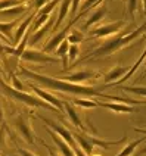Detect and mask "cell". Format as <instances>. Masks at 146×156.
Here are the masks:
<instances>
[{"label":"cell","mask_w":146,"mask_h":156,"mask_svg":"<svg viewBox=\"0 0 146 156\" xmlns=\"http://www.w3.org/2000/svg\"><path fill=\"white\" fill-rule=\"evenodd\" d=\"M18 72L21 75H24L27 78H31L34 80L35 83H40L42 86H44L49 90H53V91H59V93H64V94H71V96H89V97H93V96H97V97H102V99H109V100H114V102H120V103H126V105H146L145 100H137V99H126V97H120V96H114V94H106V93H102L99 91L95 87H89V86H81V84H72V83H68V81H64V80H59V78H53L49 77V75H43V74H38V72H34V71H30L21 66Z\"/></svg>","instance_id":"obj_1"},{"label":"cell","mask_w":146,"mask_h":156,"mask_svg":"<svg viewBox=\"0 0 146 156\" xmlns=\"http://www.w3.org/2000/svg\"><path fill=\"white\" fill-rule=\"evenodd\" d=\"M146 33V21L142 24L140 27L137 28H134L133 31H130L127 34H124V33H120L118 35H114L111 38H108V40H105V43L100 44L99 47H96L93 52H90L87 56L84 58H81V62L84 61H92V59H99V58H105V56H109L112 53L118 52L121 49H124V47H127L131 41H134V40H137L139 37L142 34H145Z\"/></svg>","instance_id":"obj_2"},{"label":"cell","mask_w":146,"mask_h":156,"mask_svg":"<svg viewBox=\"0 0 146 156\" xmlns=\"http://www.w3.org/2000/svg\"><path fill=\"white\" fill-rule=\"evenodd\" d=\"M0 87H2V90H3L6 94L10 96V97H12L13 100H16V102H22V103L28 105V106H31V108H44V109H49V111L58 112V109L53 108V106L49 105L47 102H44V100L38 99V97H34V96L28 94V93H25V91L15 90L13 87H10L9 84H6L2 78H0Z\"/></svg>","instance_id":"obj_3"},{"label":"cell","mask_w":146,"mask_h":156,"mask_svg":"<svg viewBox=\"0 0 146 156\" xmlns=\"http://www.w3.org/2000/svg\"><path fill=\"white\" fill-rule=\"evenodd\" d=\"M62 103H64V111L67 113V116L69 118V122H71L75 128L81 130L83 133H87V134H96V133H97L95 127H90V124L87 121H83L81 115L74 109V105L68 103V102H65V100H62Z\"/></svg>","instance_id":"obj_4"},{"label":"cell","mask_w":146,"mask_h":156,"mask_svg":"<svg viewBox=\"0 0 146 156\" xmlns=\"http://www.w3.org/2000/svg\"><path fill=\"white\" fill-rule=\"evenodd\" d=\"M31 116L30 115H24V113H19L15 116L13 119V125L18 130L19 136L25 140L28 144H34L35 143V133L31 128V124H30Z\"/></svg>","instance_id":"obj_5"},{"label":"cell","mask_w":146,"mask_h":156,"mask_svg":"<svg viewBox=\"0 0 146 156\" xmlns=\"http://www.w3.org/2000/svg\"><path fill=\"white\" fill-rule=\"evenodd\" d=\"M127 25V21H117V22H109V24H102L97 25L90 31V35L95 38H102V37H109L117 33H120L122 27Z\"/></svg>","instance_id":"obj_6"},{"label":"cell","mask_w":146,"mask_h":156,"mask_svg":"<svg viewBox=\"0 0 146 156\" xmlns=\"http://www.w3.org/2000/svg\"><path fill=\"white\" fill-rule=\"evenodd\" d=\"M21 59L25 62H33V63H58L59 62V58H53L50 55L38 52L35 49H25L21 55Z\"/></svg>","instance_id":"obj_7"},{"label":"cell","mask_w":146,"mask_h":156,"mask_svg":"<svg viewBox=\"0 0 146 156\" xmlns=\"http://www.w3.org/2000/svg\"><path fill=\"white\" fill-rule=\"evenodd\" d=\"M97 78H100L99 72H93V71H77V72H72L69 75L60 77L59 80L68 81V83H72V84H81V83H86L89 80H93L95 81Z\"/></svg>","instance_id":"obj_8"},{"label":"cell","mask_w":146,"mask_h":156,"mask_svg":"<svg viewBox=\"0 0 146 156\" xmlns=\"http://www.w3.org/2000/svg\"><path fill=\"white\" fill-rule=\"evenodd\" d=\"M27 86L30 87L31 90H34V93L38 96V99H42V100H44V102H47V103L52 105L53 108H56L58 111H64V103H62V100L58 99L56 96H53L52 93L44 91V90H42L40 87L34 86V84H33V83H30V81H27Z\"/></svg>","instance_id":"obj_9"},{"label":"cell","mask_w":146,"mask_h":156,"mask_svg":"<svg viewBox=\"0 0 146 156\" xmlns=\"http://www.w3.org/2000/svg\"><path fill=\"white\" fill-rule=\"evenodd\" d=\"M72 27L69 25V24H67L65 25V28L64 30H60L58 34H55L53 37H52L50 40L47 41V44L44 46V49H43V52L44 53H47V55H50V53H53L55 50H56V47L59 46L65 38H67V35H68V33H69V30H71Z\"/></svg>","instance_id":"obj_10"},{"label":"cell","mask_w":146,"mask_h":156,"mask_svg":"<svg viewBox=\"0 0 146 156\" xmlns=\"http://www.w3.org/2000/svg\"><path fill=\"white\" fill-rule=\"evenodd\" d=\"M35 18V10L34 12H31L28 16L19 24L16 30H15V37H13V44H19L21 43V40H22V37L28 33V30H30V25H31V22H33V19Z\"/></svg>","instance_id":"obj_11"},{"label":"cell","mask_w":146,"mask_h":156,"mask_svg":"<svg viewBox=\"0 0 146 156\" xmlns=\"http://www.w3.org/2000/svg\"><path fill=\"white\" fill-rule=\"evenodd\" d=\"M47 133H49V136L52 137V140L55 141V144L58 146V149H59L60 155L62 156H75V153H74V150H72V147L69 146L67 141H64V140L60 139L59 136L55 133L53 130H50V128H47Z\"/></svg>","instance_id":"obj_12"},{"label":"cell","mask_w":146,"mask_h":156,"mask_svg":"<svg viewBox=\"0 0 146 156\" xmlns=\"http://www.w3.org/2000/svg\"><path fill=\"white\" fill-rule=\"evenodd\" d=\"M129 71V68L127 66H121V65H118V66H114L108 74H105L103 75V81H105V86H111V84H114V83H117L118 80H120L121 77H124V74Z\"/></svg>","instance_id":"obj_13"},{"label":"cell","mask_w":146,"mask_h":156,"mask_svg":"<svg viewBox=\"0 0 146 156\" xmlns=\"http://www.w3.org/2000/svg\"><path fill=\"white\" fill-rule=\"evenodd\" d=\"M53 25H55V18H53V15L50 16V19L44 24V25H42L37 31H34V34L31 35V38H28V41H30V44H37L42 38H43L44 35L47 34L49 31H50L52 28H53Z\"/></svg>","instance_id":"obj_14"},{"label":"cell","mask_w":146,"mask_h":156,"mask_svg":"<svg viewBox=\"0 0 146 156\" xmlns=\"http://www.w3.org/2000/svg\"><path fill=\"white\" fill-rule=\"evenodd\" d=\"M97 106H102V108H106L112 112H117V113H133L134 112V108L130 106V105L126 103H111V102H97Z\"/></svg>","instance_id":"obj_15"},{"label":"cell","mask_w":146,"mask_h":156,"mask_svg":"<svg viewBox=\"0 0 146 156\" xmlns=\"http://www.w3.org/2000/svg\"><path fill=\"white\" fill-rule=\"evenodd\" d=\"M106 13H108V9H106V6L105 5H99V8L96 9L95 12H92V15L87 18V21H86V24H84V30H89L92 25H95V24H97L100 19H102L103 16H106Z\"/></svg>","instance_id":"obj_16"},{"label":"cell","mask_w":146,"mask_h":156,"mask_svg":"<svg viewBox=\"0 0 146 156\" xmlns=\"http://www.w3.org/2000/svg\"><path fill=\"white\" fill-rule=\"evenodd\" d=\"M69 8H71V0H62L59 5V13H58V18L55 21V25H53V30L58 31V28L62 25V22L65 21V18L68 16L69 13Z\"/></svg>","instance_id":"obj_17"},{"label":"cell","mask_w":146,"mask_h":156,"mask_svg":"<svg viewBox=\"0 0 146 156\" xmlns=\"http://www.w3.org/2000/svg\"><path fill=\"white\" fill-rule=\"evenodd\" d=\"M68 49H69V43L67 41V38H65V40L56 47V50H55V53L58 55V58H60L62 62H64V71L68 69Z\"/></svg>","instance_id":"obj_18"},{"label":"cell","mask_w":146,"mask_h":156,"mask_svg":"<svg viewBox=\"0 0 146 156\" xmlns=\"http://www.w3.org/2000/svg\"><path fill=\"white\" fill-rule=\"evenodd\" d=\"M18 24V19H13L12 22H0V34H3L8 40H13V37H12V34H13V28H15V25Z\"/></svg>","instance_id":"obj_19"},{"label":"cell","mask_w":146,"mask_h":156,"mask_svg":"<svg viewBox=\"0 0 146 156\" xmlns=\"http://www.w3.org/2000/svg\"><path fill=\"white\" fill-rule=\"evenodd\" d=\"M27 9H28V6H27V3H24V5H18V6H13V8H8L5 10H0V15H9L12 18H18L19 15H22Z\"/></svg>","instance_id":"obj_20"},{"label":"cell","mask_w":146,"mask_h":156,"mask_svg":"<svg viewBox=\"0 0 146 156\" xmlns=\"http://www.w3.org/2000/svg\"><path fill=\"white\" fill-rule=\"evenodd\" d=\"M145 140H146V137H140V139L131 141V143H129L127 146H124V149L121 150L118 155H115V156H131V155H133V152L136 150V147H137L140 143H143Z\"/></svg>","instance_id":"obj_21"},{"label":"cell","mask_w":146,"mask_h":156,"mask_svg":"<svg viewBox=\"0 0 146 156\" xmlns=\"http://www.w3.org/2000/svg\"><path fill=\"white\" fill-rule=\"evenodd\" d=\"M72 105L90 109V108H96L97 106V100H95V99H84V97H74L72 99Z\"/></svg>","instance_id":"obj_22"},{"label":"cell","mask_w":146,"mask_h":156,"mask_svg":"<svg viewBox=\"0 0 146 156\" xmlns=\"http://www.w3.org/2000/svg\"><path fill=\"white\" fill-rule=\"evenodd\" d=\"M121 90H124L127 93H133V94L146 97V86H121Z\"/></svg>","instance_id":"obj_23"},{"label":"cell","mask_w":146,"mask_h":156,"mask_svg":"<svg viewBox=\"0 0 146 156\" xmlns=\"http://www.w3.org/2000/svg\"><path fill=\"white\" fill-rule=\"evenodd\" d=\"M83 40L84 38H83V35H81V33L78 30H74V31L69 33V35H67V41L69 44H78V43H81Z\"/></svg>","instance_id":"obj_24"},{"label":"cell","mask_w":146,"mask_h":156,"mask_svg":"<svg viewBox=\"0 0 146 156\" xmlns=\"http://www.w3.org/2000/svg\"><path fill=\"white\" fill-rule=\"evenodd\" d=\"M126 2H127V13L134 21L136 19V10H137L139 6V0H126Z\"/></svg>","instance_id":"obj_25"},{"label":"cell","mask_w":146,"mask_h":156,"mask_svg":"<svg viewBox=\"0 0 146 156\" xmlns=\"http://www.w3.org/2000/svg\"><path fill=\"white\" fill-rule=\"evenodd\" d=\"M27 0H0V10H5L8 8H13L18 5H24Z\"/></svg>","instance_id":"obj_26"},{"label":"cell","mask_w":146,"mask_h":156,"mask_svg":"<svg viewBox=\"0 0 146 156\" xmlns=\"http://www.w3.org/2000/svg\"><path fill=\"white\" fill-rule=\"evenodd\" d=\"M78 53H80V47L78 44H69L68 49V62H74L78 58Z\"/></svg>","instance_id":"obj_27"},{"label":"cell","mask_w":146,"mask_h":156,"mask_svg":"<svg viewBox=\"0 0 146 156\" xmlns=\"http://www.w3.org/2000/svg\"><path fill=\"white\" fill-rule=\"evenodd\" d=\"M10 78H12V84H13L12 87H13L15 90H19V91H24V90H25V87H24V84H22V83L19 81V78H18L16 75L13 74V72L10 74Z\"/></svg>","instance_id":"obj_28"},{"label":"cell","mask_w":146,"mask_h":156,"mask_svg":"<svg viewBox=\"0 0 146 156\" xmlns=\"http://www.w3.org/2000/svg\"><path fill=\"white\" fill-rule=\"evenodd\" d=\"M80 5H81V0H71V15H72V16L78 12Z\"/></svg>","instance_id":"obj_29"},{"label":"cell","mask_w":146,"mask_h":156,"mask_svg":"<svg viewBox=\"0 0 146 156\" xmlns=\"http://www.w3.org/2000/svg\"><path fill=\"white\" fill-rule=\"evenodd\" d=\"M49 0H34V8H35V12L38 10V9H42L47 3Z\"/></svg>","instance_id":"obj_30"},{"label":"cell","mask_w":146,"mask_h":156,"mask_svg":"<svg viewBox=\"0 0 146 156\" xmlns=\"http://www.w3.org/2000/svg\"><path fill=\"white\" fill-rule=\"evenodd\" d=\"M18 153H19L21 156H37V155H34V153H31V152H28V150L21 149V147H18Z\"/></svg>","instance_id":"obj_31"},{"label":"cell","mask_w":146,"mask_h":156,"mask_svg":"<svg viewBox=\"0 0 146 156\" xmlns=\"http://www.w3.org/2000/svg\"><path fill=\"white\" fill-rule=\"evenodd\" d=\"M3 141H5V127L0 128V144H3Z\"/></svg>","instance_id":"obj_32"},{"label":"cell","mask_w":146,"mask_h":156,"mask_svg":"<svg viewBox=\"0 0 146 156\" xmlns=\"http://www.w3.org/2000/svg\"><path fill=\"white\" fill-rule=\"evenodd\" d=\"M46 149L49 150V155H50V156H59V155H56V152H55L52 147H49V146H46Z\"/></svg>","instance_id":"obj_33"},{"label":"cell","mask_w":146,"mask_h":156,"mask_svg":"<svg viewBox=\"0 0 146 156\" xmlns=\"http://www.w3.org/2000/svg\"><path fill=\"white\" fill-rule=\"evenodd\" d=\"M3 124V108H2V102H0V125Z\"/></svg>","instance_id":"obj_34"},{"label":"cell","mask_w":146,"mask_h":156,"mask_svg":"<svg viewBox=\"0 0 146 156\" xmlns=\"http://www.w3.org/2000/svg\"><path fill=\"white\" fill-rule=\"evenodd\" d=\"M5 50H6V47H5L3 44L0 43V56H3V53H5Z\"/></svg>","instance_id":"obj_35"},{"label":"cell","mask_w":146,"mask_h":156,"mask_svg":"<svg viewBox=\"0 0 146 156\" xmlns=\"http://www.w3.org/2000/svg\"><path fill=\"white\" fill-rule=\"evenodd\" d=\"M134 131H137V133H142V134H145V136H146V130H145V128H134Z\"/></svg>","instance_id":"obj_36"},{"label":"cell","mask_w":146,"mask_h":156,"mask_svg":"<svg viewBox=\"0 0 146 156\" xmlns=\"http://www.w3.org/2000/svg\"><path fill=\"white\" fill-rule=\"evenodd\" d=\"M142 5H143V13L146 15V0H143V3H142Z\"/></svg>","instance_id":"obj_37"},{"label":"cell","mask_w":146,"mask_h":156,"mask_svg":"<svg viewBox=\"0 0 146 156\" xmlns=\"http://www.w3.org/2000/svg\"><path fill=\"white\" fill-rule=\"evenodd\" d=\"M143 153H146V146L142 149V150H140V155H143Z\"/></svg>","instance_id":"obj_38"},{"label":"cell","mask_w":146,"mask_h":156,"mask_svg":"<svg viewBox=\"0 0 146 156\" xmlns=\"http://www.w3.org/2000/svg\"><path fill=\"white\" fill-rule=\"evenodd\" d=\"M2 72H3V69H2V63H0V74H2Z\"/></svg>","instance_id":"obj_39"},{"label":"cell","mask_w":146,"mask_h":156,"mask_svg":"<svg viewBox=\"0 0 146 156\" xmlns=\"http://www.w3.org/2000/svg\"><path fill=\"white\" fill-rule=\"evenodd\" d=\"M143 75H146V69H145V72H143Z\"/></svg>","instance_id":"obj_40"},{"label":"cell","mask_w":146,"mask_h":156,"mask_svg":"<svg viewBox=\"0 0 146 156\" xmlns=\"http://www.w3.org/2000/svg\"><path fill=\"white\" fill-rule=\"evenodd\" d=\"M109 2H114V0H109Z\"/></svg>","instance_id":"obj_41"},{"label":"cell","mask_w":146,"mask_h":156,"mask_svg":"<svg viewBox=\"0 0 146 156\" xmlns=\"http://www.w3.org/2000/svg\"><path fill=\"white\" fill-rule=\"evenodd\" d=\"M3 156H6V155H3Z\"/></svg>","instance_id":"obj_42"}]
</instances>
